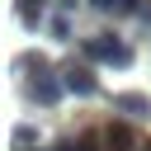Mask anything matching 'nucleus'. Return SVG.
Here are the masks:
<instances>
[{"instance_id":"nucleus-1","label":"nucleus","mask_w":151,"mask_h":151,"mask_svg":"<svg viewBox=\"0 0 151 151\" xmlns=\"http://www.w3.org/2000/svg\"><path fill=\"white\" fill-rule=\"evenodd\" d=\"M19 66H33V71H38V76L28 80V99H38V104H47V109H52V104H57V99L66 94V85H61V80L52 76V66H47V57H38V52H28V57H19Z\"/></svg>"},{"instance_id":"nucleus-2","label":"nucleus","mask_w":151,"mask_h":151,"mask_svg":"<svg viewBox=\"0 0 151 151\" xmlns=\"http://www.w3.org/2000/svg\"><path fill=\"white\" fill-rule=\"evenodd\" d=\"M80 52L90 57V61H109V66H132V47L123 42V38H113V33H94V38H85L80 42Z\"/></svg>"},{"instance_id":"nucleus-3","label":"nucleus","mask_w":151,"mask_h":151,"mask_svg":"<svg viewBox=\"0 0 151 151\" xmlns=\"http://www.w3.org/2000/svg\"><path fill=\"white\" fill-rule=\"evenodd\" d=\"M99 142H104V151H142V146H146V142L137 137V127H132V123H109Z\"/></svg>"},{"instance_id":"nucleus-4","label":"nucleus","mask_w":151,"mask_h":151,"mask_svg":"<svg viewBox=\"0 0 151 151\" xmlns=\"http://www.w3.org/2000/svg\"><path fill=\"white\" fill-rule=\"evenodd\" d=\"M61 85H66L71 94H80V99L99 94V80H94V71H90V66H66V71H61Z\"/></svg>"},{"instance_id":"nucleus-5","label":"nucleus","mask_w":151,"mask_h":151,"mask_svg":"<svg viewBox=\"0 0 151 151\" xmlns=\"http://www.w3.org/2000/svg\"><path fill=\"white\" fill-rule=\"evenodd\" d=\"M113 109H123L127 118H151V99L146 94H132V90L127 94H113Z\"/></svg>"},{"instance_id":"nucleus-6","label":"nucleus","mask_w":151,"mask_h":151,"mask_svg":"<svg viewBox=\"0 0 151 151\" xmlns=\"http://www.w3.org/2000/svg\"><path fill=\"white\" fill-rule=\"evenodd\" d=\"M19 19H24L28 28H42V24H52V19H47V5H42V0H19Z\"/></svg>"},{"instance_id":"nucleus-7","label":"nucleus","mask_w":151,"mask_h":151,"mask_svg":"<svg viewBox=\"0 0 151 151\" xmlns=\"http://www.w3.org/2000/svg\"><path fill=\"white\" fill-rule=\"evenodd\" d=\"M99 14H113V19H127V14H137L142 9V0H90Z\"/></svg>"},{"instance_id":"nucleus-8","label":"nucleus","mask_w":151,"mask_h":151,"mask_svg":"<svg viewBox=\"0 0 151 151\" xmlns=\"http://www.w3.org/2000/svg\"><path fill=\"white\" fill-rule=\"evenodd\" d=\"M47 28H52V38H57V42H71V19H61V14H57Z\"/></svg>"},{"instance_id":"nucleus-9","label":"nucleus","mask_w":151,"mask_h":151,"mask_svg":"<svg viewBox=\"0 0 151 151\" xmlns=\"http://www.w3.org/2000/svg\"><path fill=\"white\" fill-rule=\"evenodd\" d=\"M14 142H19V146H33V142H38V132H33V127H24V123H19V127H14Z\"/></svg>"},{"instance_id":"nucleus-10","label":"nucleus","mask_w":151,"mask_h":151,"mask_svg":"<svg viewBox=\"0 0 151 151\" xmlns=\"http://www.w3.org/2000/svg\"><path fill=\"white\" fill-rule=\"evenodd\" d=\"M57 151H90L85 142H57Z\"/></svg>"},{"instance_id":"nucleus-11","label":"nucleus","mask_w":151,"mask_h":151,"mask_svg":"<svg viewBox=\"0 0 151 151\" xmlns=\"http://www.w3.org/2000/svg\"><path fill=\"white\" fill-rule=\"evenodd\" d=\"M137 19H142V24H151V0H142V9H137Z\"/></svg>"},{"instance_id":"nucleus-12","label":"nucleus","mask_w":151,"mask_h":151,"mask_svg":"<svg viewBox=\"0 0 151 151\" xmlns=\"http://www.w3.org/2000/svg\"><path fill=\"white\" fill-rule=\"evenodd\" d=\"M142 151H151V142H146V146H142Z\"/></svg>"}]
</instances>
